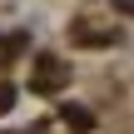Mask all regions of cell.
<instances>
[{
	"instance_id": "6da1fadb",
	"label": "cell",
	"mask_w": 134,
	"mask_h": 134,
	"mask_svg": "<svg viewBox=\"0 0 134 134\" xmlns=\"http://www.w3.org/2000/svg\"><path fill=\"white\" fill-rule=\"evenodd\" d=\"M30 85H35L40 94H55V90L65 85V65H60V60H50V55H40V60H35V80H30Z\"/></svg>"
},
{
	"instance_id": "7a4b0ae2",
	"label": "cell",
	"mask_w": 134,
	"mask_h": 134,
	"mask_svg": "<svg viewBox=\"0 0 134 134\" xmlns=\"http://www.w3.org/2000/svg\"><path fill=\"white\" fill-rule=\"evenodd\" d=\"M60 114H65V124H70V129H90V124H94V119H90V109H80V104H65Z\"/></svg>"
},
{
	"instance_id": "3957f363",
	"label": "cell",
	"mask_w": 134,
	"mask_h": 134,
	"mask_svg": "<svg viewBox=\"0 0 134 134\" xmlns=\"http://www.w3.org/2000/svg\"><path fill=\"white\" fill-rule=\"evenodd\" d=\"M10 104H15V90H10V85H0V109H10Z\"/></svg>"
}]
</instances>
